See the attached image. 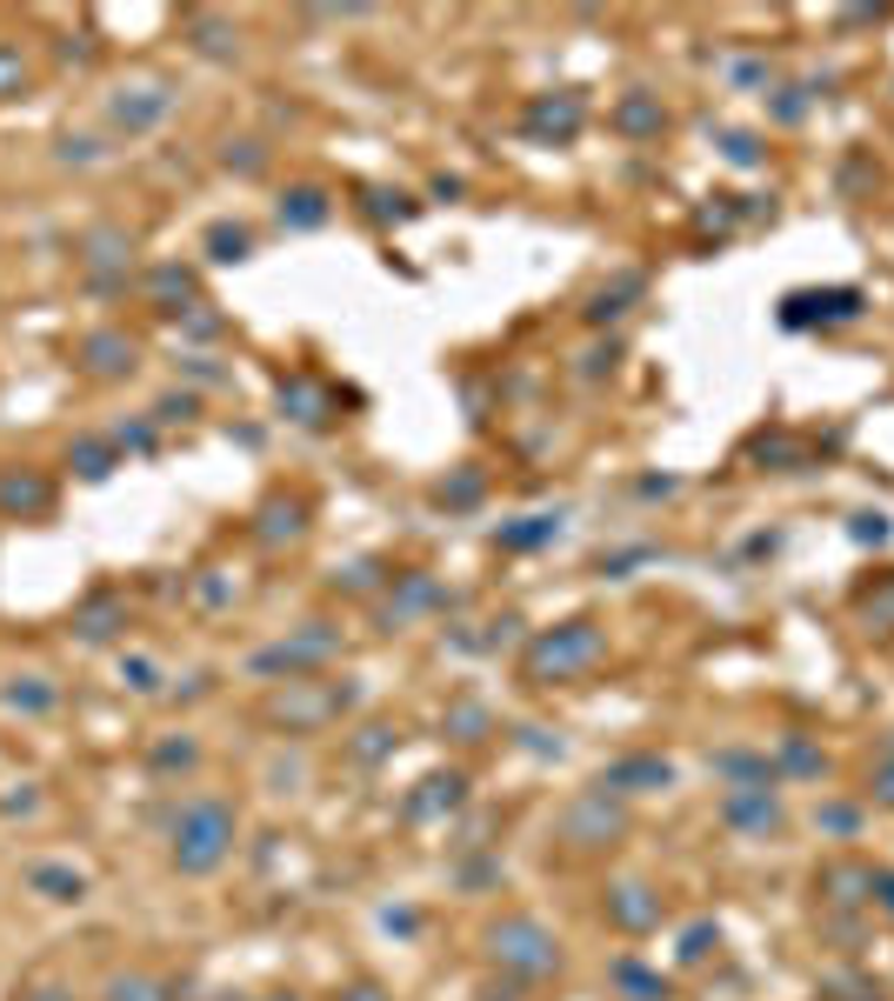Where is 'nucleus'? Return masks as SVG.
Returning a JSON list of instances; mask_svg holds the SVG:
<instances>
[{
    "mask_svg": "<svg viewBox=\"0 0 894 1001\" xmlns=\"http://www.w3.org/2000/svg\"><path fill=\"white\" fill-rule=\"evenodd\" d=\"M174 842H168V855H174V868L181 875H214L227 855H234V808L227 801H207V795H194V801H181L174 808Z\"/></svg>",
    "mask_w": 894,
    "mask_h": 1001,
    "instance_id": "obj_1",
    "label": "nucleus"
},
{
    "mask_svg": "<svg viewBox=\"0 0 894 1001\" xmlns=\"http://www.w3.org/2000/svg\"><path fill=\"white\" fill-rule=\"evenodd\" d=\"M601 654V634H595V621H567V628H554V634H541L534 641V654H528V667L547 682H561V675H575V667H588Z\"/></svg>",
    "mask_w": 894,
    "mask_h": 1001,
    "instance_id": "obj_2",
    "label": "nucleus"
},
{
    "mask_svg": "<svg viewBox=\"0 0 894 1001\" xmlns=\"http://www.w3.org/2000/svg\"><path fill=\"white\" fill-rule=\"evenodd\" d=\"M495 955H501L508 968H521V975H554V968H561L554 942H547L534 922H501V929H495Z\"/></svg>",
    "mask_w": 894,
    "mask_h": 1001,
    "instance_id": "obj_3",
    "label": "nucleus"
},
{
    "mask_svg": "<svg viewBox=\"0 0 894 1001\" xmlns=\"http://www.w3.org/2000/svg\"><path fill=\"white\" fill-rule=\"evenodd\" d=\"M80 368L101 374V381H114V374L134 368V341H127V334H114V327H101V334H88V341H80Z\"/></svg>",
    "mask_w": 894,
    "mask_h": 1001,
    "instance_id": "obj_4",
    "label": "nucleus"
},
{
    "mask_svg": "<svg viewBox=\"0 0 894 1001\" xmlns=\"http://www.w3.org/2000/svg\"><path fill=\"white\" fill-rule=\"evenodd\" d=\"M335 648V634H301V641H281V648H268V654H254V675H281V667H287V675H294V667L301 661H320V654H328Z\"/></svg>",
    "mask_w": 894,
    "mask_h": 1001,
    "instance_id": "obj_5",
    "label": "nucleus"
},
{
    "mask_svg": "<svg viewBox=\"0 0 894 1001\" xmlns=\"http://www.w3.org/2000/svg\"><path fill=\"white\" fill-rule=\"evenodd\" d=\"M47 501H54V487L41 474H0V508L8 515H41Z\"/></svg>",
    "mask_w": 894,
    "mask_h": 1001,
    "instance_id": "obj_6",
    "label": "nucleus"
},
{
    "mask_svg": "<svg viewBox=\"0 0 894 1001\" xmlns=\"http://www.w3.org/2000/svg\"><path fill=\"white\" fill-rule=\"evenodd\" d=\"M73 628H80V641H114L121 628H127V608L114 601V595H101V601H88L73 615Z\"/></svg>",
    "mask_w": 894,
    "mask_h": 1001,
    "instance_id": "obj_7",
    "label": "nucleus"
},
{
    "mask_svg": "<svg viewBox=\"0 0 894 1001\" xmlns=\"http://www.w3.org/2000/svg\"><path fill=\"white\" fill-rule=\"evenodd\" d=\"M160 114H168V88H140L134 101H127V94L114 101V121H121L127 134H140V127H154Z\"/></svg>",
    "mask_w": 894,
    "mask_h": 1001,
    "instance_id": "obj_8",
    "label": "nucleus"
},
{
    "mask_svg": "<svg viewBox=\"0 0 894 1001\" xmlns=\"http://www.w3.org/2000/svg\"><path fill=\"white\" fill-rule=\"evenodd\" d=\"M127 234L121 227H94L88 240H80V255H88V268H127Z\"/></svg>",
    "mask_w": 894,
    "mask_h": 1001,
    "instance_id": "obj_9",
    "label": "nucleus"
},
{
    "mask_svg": "<svg viewBox=\"0 0 894 1001\" xmlns=\"http://www.w3.org/2000/svg\"><path fill=\"white\" fill-rule=\"evenodd\" d=\"M627 781H641V788H668L675 775H668V762H614V768L601 775V788H627Z\"/></svg>",
    "mask_w": 894,
    "mask_h": 1001,
    "instance_id": "obj_10",
    "label": "nucleus"
},
{
    "mask_svg": "<svg viewBox=\"0 0 894 1001\" xmlns=\"http://www.w3.org/2000/svg\"><path fill=\"white\" fill-rule=\"evenodd\" d=\"M27 881H34L47 901H80V895H88V875H73V868H54V862H47V868H34Z\"/></svg>",
    "mask_w": 894,
    "mask_h": 1001,
    "instance_id": "obj_11",
    "label": "nucleus"
},
{
    "mask_svg": "<svg viewBox=\"0 0 894 1001\" xmlns=\"http://www.w3.org/2000/svg\"><path fill=\"white\" fill-rule=\"evenodd\" d=\"M614 922H621V929H647V922H661V901L647 895V888H621V901H614Z\"/></svg>",
    "mask_w": 894,
    "mask_h": 1001,
    "instance_id": "obj_12",
    "label": "nucleus"
},
{
    "mask_svg": "<svg viewBox=\"0 0 894 1001\" xmlns=\"http://www.w3.org/2000/svg\"><path fill=\"white\" fill-rule=\"evenodd\" d=\"M281 221H294V227H320V221H328V201H320L314 188H294V194L281 201Z\"/></svg>",
    "mask_w": 894,
    "mask_h": 1001,
    "instance_id": "obj_13",
    "label": "nucleus"
},
{
    "mask_svg": "<svg viewBox=\"0 0 894 1001\" xmlns=\"http://www.w3.org/2000/svg\"><path fill=\"white\" fill-rule=\"evenodd\" d=\"M107 1001H168V988L147 981V975H114V981H107Z\"/></svg>",
    "mask_w": 894,
    "mask_h": 1001,
    "instance_id": "obj_14",
    "label": "nucleus"
},
{
    "mask_svg": "<svg viewBox=\"0 0 894 1001\" xmlns=\"http://www.w3.org/2000/svg\"><path fill=\"white\" fill-rule=\"evenodd\" d=\"M207 247H214V261H248V247H254V240H248V227H214V234H207Z\"/></svg>",
    "mask_w": 894,
    "mask_h": 1001,
    "instance_id": "obj_15",
    "label": "nucleus"
},
{
    "mask_svg": "<svg viewBox=\"0 0 894 1001\" xmlns=\"http://www.w3.org/2000/svg\"><path fill=\"white\" fill-rule=\"evenodd\" d=\"M73 468H80V481H107V468H114V454H107L101 441H80V448H73Z\"/></svg>",
    "mask_w": 894,
    "mask_h": 1001,
    "instance_id": "obj_16",
    "label": "nucleus"
},
{
    "mask_svg": "<svg viewBox=\"0 0 894 1001\" xmlns=\"http://www.w3.org/2000/svg\"><path fill=\"white\" fill-rule=\"evenodd\" d=\"M8 708H21V715H47V708H54V688L21 682V688H8Z\"/></svg>",
    "mask_w": 894,
    "mask_h": 1001,
    "instance_id": "obj_17",
    "label": "nucleus"
},
{
    "mask_svg": "<svg viewBox=\"0 0 894 1001\" xmlns=\"http://www.w3.org/2000/svg\"><path fill=\"white\" fill-rule=\"evenodd\" d=\"M194 755H201L194 741H160V747H154V768H160V775H168V768H194Z\"/></svg>",
    "mask_w": 894,
    "mask_h": 1001,
    "instance_id": "obj_18",
    "label": "nucleus"
},
{
    "mask_svg": "<svg viewBox=\"0 0 894 1001\" xmlns=\"http://www.w3.org/2000/svg\"><path fill=\"white\" fill-rule=\"evenodd\" d=\"M188 294H194V281H188L181 268H160V274H154V301H160V307H168V301H188Z\"/></svg>",
    "mask_w": 894,
    "mask_h": 1001,
    "instance_id": "obj_19",
    "label": "nucleus"
},
{
    "mask_svg": "<svg viewBox=\"0 0 894 1001\" xmlns=\"http://www.w3.org/2000/svg\"><path fill=\"white\" fill-rule=\"evenodd\" d=\"M121 682H127V688H140V695H154V688H160V667L134 654V661H121Z\"/></svg>",
    "mask_w": 894,
    "mask_h": 1001,
    "instance_id": "obj_20",
    "label": "nucleus"
},
{
    "mask_svg": "<svg viewBox=\"0 0 894 1001\" xmlns=\"http://www.w3.org/2000/svg\"><path fill=\"white\" fill-rule=\"evenodd\" d=\"M547 535H561V521H554V515H534V528H508L501 541H508V548H534V541H547Z\"/></svg>",
    "mask_w": 894,
    "mask_h": 1001,
    "instance_id": "obj_21",
    "label": "nucleus"
},
{
    "mask_svg": "<svg viewBox=\"0 0 894 1001\" xmlns=\"http://www.w3.org/2000/svg\"><path fill=\"white\" fill-rule=\"evenodd\" d=\"M21 80H27L21 54H14V47H0V94H21Z\"/></svg>",
    "mask_w": 894,
    "mask_h": 1001,
    "instance_id": "obj_22",
    "label": "nucleus"
},
{
    "mask_svg": "<svg viewBox=\"0 0 894 1001\" xmlns=\"http://www.w3.org/2000/svg\"><path fill=\"white\" fill-rule=\"evenodd\" d=\"M188 414H194V401L181 394V401H160V421H188Z\"/></svg>",
    "mask_w": 894,
    "mask_h": 1001,
    "instance_id": "obj_23",
    "label": "nucleus"
},
{
    "mask_svg": "<svg viewBox=\"0 0 894 1001\" xmlns=\"http://www.w3.org/2000/svg\"><path fill=\"white\" fill-rule=\"evenodd\" d=\"M21 1001H73L67 988H34V994H21Z\"/></svg>",
    "mask_w": 894,
    "mask_h": 1001,
    "instance_id": "obj_24",
    "label": "nucleus"
},
{
    "mask_svg": "<svg viewBox=\"0 0 894 1001\" xmlns=\"http://www.w3.org/2000/svg\"><path fill=\"white\" fill-rule=\"evenodd\" d=\"M348 1001H387V994H381V988H354Z\"/></svg>",
    "mask_w": 894,
    "mask_h": 1001,
    "instance_id": "obj_25",
    "label": "nucleus"
}]
</instances>
